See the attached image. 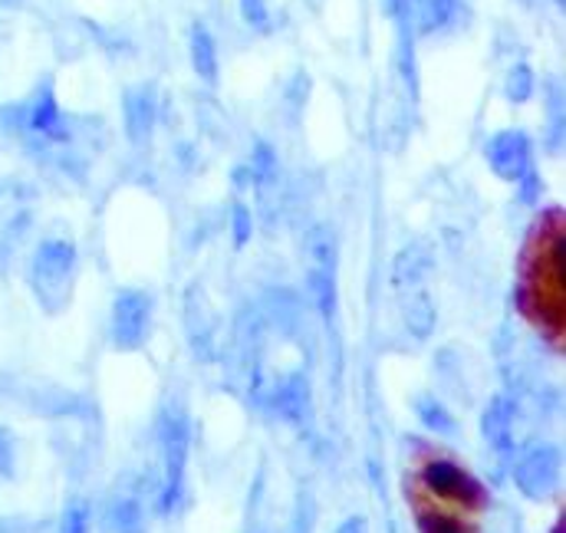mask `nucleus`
I'll list each match as a JSON object with an SVG mask.
<instances>
[{
    "mask_svg": "<svg viewBox=\"0 0 566 533\" xmlns=\"http://www.w3.org/2000/svg\"><path fill=\"white\" fill-rule=\"evenodd\" d=\"M73 273H76V248L70 241L40 244L33 258V273H30L40 303L50 310H60L70 300Z\"/></svg>",
    "mask_w": 566,
    "mask_h": 533,
    "instance_id": "obj_1",
    "label": "nucleus"
},
{
    "mask_svg": "<svg viewBox=\"0 0 566 533\" xmlns=\"http://www.w3.org/2000/svg\"><path fill=\"white\" fill-rule=\"evenodd\" d=\"M158 438H161V458H165V484H161V514H171L181 498L185 484V464H188V418L181 411H161L158 418Z\"/></svg>",
    "mask_w": 566,
    "mask_h": 533,
    "instance_id": "obj_2",
    "label": "nucleus"
},
{
    "mask_svg": "<svg viewBox=\"0 0 566 533\" xmlns=\"http://www.w3.org/2000/svg\"><path fill=\"white\" fill-rule=\"evenodd\" d=\"M560 474H564V458H560V448H554V445L531 448L514 468V481H517L521 494L531 498V501L554 498V491L560 484Z\"/></svg>",
    "mask_w": 566,
    "mask_h": 533,
    "instance_id": "obj_3",
    "label": "nucleus"
},
{
    "mask_svg": "<svg viewBox=\"0 0 566 533\" xmlns=\"http://www.w3.org/2000/svg\"><path fill=\"white\" fill-rule=\"evenodd\" d=\"M424 488L444 501H454L461 508H471V511H481L488 508V488L468 474L464 468H458L454 461H431L422 471Z\"/></svg>",
    "mask_w": 566,
    "mask_h": 533,
    "instance_id": "obj_4",
    "label": "nucleus"
},
{
    "mask_svg": "<svg viewBox=\"0 0 566 533\" xmlns=\"http://www.w3.org/2000/svg\"><path fill=\"white\" fill-rule=\"evenodd\" d=\"M151 323V296L142 290H123L113 303V343L116 349L136 353L148 339Z\"/></svg>",
    "mask_w": 566,
    "mask_h": 533,
    "instance_id": "obj_5",
    "label": "nucleus"
},
{
    "mask_svg": "<svg viewBox=\"0 0 566 533\" xmlns=\"http://www.w3.org/2000/svg\"><path fill=\"white\" fill-rule=\"evenodd\" d=\"M484 158L491 165V171L504 181H517L531 161H534V145L521 129H504L484 145Z\"/></svg>",
    "mask_w": 566,
    "mask_h": 533,
    "instance_id": "obj_6",
    "label": "nucleus"
},
{
    "mask_svg": "<svg viewBox=\"0 0 566 533\" xmlns=\"http://www.w3.org/2000/svg\"><path fill=\"white\" fill-rule=\"evenodd\" d=\"M514 418H517V408L507 396H497V399L488 401V408L481 415V435L501 454L514 451Z\"/></svg>",
    "mask_w": 566,
    "mask_h": 533,
    "instance_id": "obj_7",
    "label": "nucleus"
},
{
    "mask_svg": "<svg viewBox=\"0 0 566 533\" xmlns=\"http://www.w3.org/2000/svg\"><path fill=\"white\" fill-rule=\"evenodd\" d=\"M123 119L129 142L145 145L155 133V90L151 86H133L123 96Z\"/></svg>",
    "mask_w": 566,
    "mask_h": 533,
    "instance_id": "obj_8",
    "label": "nucleus"
},
{
    "mask_svg": "<svg viewBox=\"0 0 566 533\" xmlns=\"http://www.w3.org/2000/svg\"><path fill=\"white\" fill-rule=\"evenodd\" d=\"M310 399H313L310 396V379L303 373H290L274 393V408H277L283 421L303 425L306 415H310Z\"/></svg>",
    "mask_w": 566,
    "mask_h": 533,
    "instance_id": "obj_9",
    "label": "nucleus"
},
{
    "mask_svg": "<svg viewBox=\"0 0 566 533\" xmlns=\"http://www.w3.org/2000/svg\"><path fill=\"white\" fill-rule=\"evenodd\" d=\"M428 266H431V244L428 241H412L392 261V283L399 290H409V286L416 290L424 280Z\"/></svg>",
    "mask_w": 566,
    "mask_h": 533,
    "instance_id": "obj_10",
    "label": "nucleus"
},
{
    "mask_svg": "<svg viewBox=\"0 0 566 533\" xmlns=\"http://www.w3.org/2000/svg\"><path fill=\"white\" fill-rule=\"evenodd\" d=\"M188 50H191V66L195 73L205 80V83H218V46H214V36L205 23H195L191 27V40H188Z\"/></svg>",
    "mask_w": 566,
    "mask_h": 533,
    "instance_id": "obj_11",
    "label": "nucleus"
},
{
    "mask_svg": "<svg viewBox=\"0 0 566 533\" xmlns=\"http://www.w3.org/2000/svg\"><path fill=\"white\" fill-rule=\"evenodd\" d=\"M461 3H464V0H419L416 30H419V33L444 30V27L461 13Z\"/></svg>",
    "mask_w": 566,
    "mask_h": 533,
    "instance_id": "obj_12",
    "label": "nucleus"
},
{
    "mask_svg": "<svg viewBox=\"0 0 566 533\" xmlns=\"http://www.w3.org/2000/svg\"><path fill=\"white\" fill-rule=\"evenodd\" d=\"M306 286H310V296H313L319 316L329 320L333 310H336V270L313 266V270L306 273Z\"/></svg>",
    "mask_w": 566,
    "mask_h": 533,
    "instance_id": "obj_13",
    "label": "nucleus"
},
{
    "mask_svg": "<svg viewBox=\"0 0 566 533\" xmlns=\"http://www.w3.org/2000/svg\"><path fill=\"white\" fill-rule=\"evenodd\" d=\"M30 126H33L36 133L53 135V138H63V135H66V129H63V116H60V106H56V100H53L50 90L40 93V100H36V106H33V116H30Z\"/></svg>",
    "mask_w": 566,
    "mask_h": 533,
    "instance_id": "obj_14",
    "label": "nucleus"
},
{
    "mask_svg": "<svg viewBox=\"0 0 566 533\" xmlns=\"http://www.w3.org/2000/svg\"><path fill=\"white\" fill-rule=\"evenodd\" d=\"M306 251H310V258H313V266L336 270V261H339V244H336V234H333L326 224H319V228H313V231H310V238H306Z\"/></svg>",
    "mask_w": 566,
    "mask_h": 533,
    "instance_id": "obj_15",
    "label": "nucleus"
},
{
    "mask_svg": "<svg viewBox=\"0 0 566 533\" xmlns=\"http://www.w3.org/2000/svg\"><path fill=\"white\" fill-rule=\"evenodd\" d=\"M406 326L424 339L428 333H431V326H434V306H431V300H428V293L422 290H412L409 296H406Z\"/></svg>",
    "mask_w": 566,
    "mask_h": 533,
    "instance_id": "obj_16",
    "label": "nucleus"
},
{
    "mask_svg": "<svg viewBox=\"0 0 566 533\" xmlns=\"http://www.w3.org/2000/svg\"><path fill=\"white\" fill-rule=\"evenodd\" d=\"M534 86H537L534 70H531L527 63H517V66H511V73H507V80H504V96H507L511 103H527V100L534 96Z\"/></svg>",
    "mask_w": 566,
    "mask_h": 533,
    "instance_id": "obj_17",
    "label": "nucleus"
},
{
    "mask_svg": "<svg viewBox=\"0 0 566 533\" xmlns=\"http://www.w3.org/2000/svg\"><path fill=\"white\" fill-rule=\"evenodd\" d=\"M106 524L113 533H139L142 531V511L136 501H116L106 514Z\"/></svg>",
    "mask_w": 566,
    "mask_h": 533,
    "instance_id": "obj_18",
    "label": "nucleus"
},
{
    "mask_svg": "<svg viewBox=\"0 0 566 533\" xmlns=\"http://www.w3.org/2000/svg\"><path fill=\"white\" fill-rule=\"evenodd\" d=\"M399 73L412 96H419V70H416V50H412V30H399Z\"/></svg>",
    "mask_w": 566,
    "mask_h": 533,
    "instance_id": "obj_19",
    "label": "nucleus"
},
{
    "mask_svg": "<svg viewBox=\"0 0 566 533\" xmlns=\"http://www.w3.org/2000/svg\"><path fill=\"white\" fill-rule=\"evenodd\" d=\"M419 418L424 428H431L438 435H454V418L438 399H419Z\"/></svg>",
    "mask_w": 566,
    "mask_h": 533,
    "instance_id": "obj_20",
    "label": "nucleus"
},
{
    "mask_svg": "<svg viewBox=\"0 0 566 533\" xmlns=\"http://www.w3.org/2000/svg\"><path fill=\"white\" fill-rule=\"evenodd\" d=\"M277 175V155L268 142H258L254 145V165H251V178H254V188L258 185H268L271 178Z\"/></svg>",
    "mask_w": 566,
    "mask_h": 533,
    "instance_id": "obj_21",
    "label": "nucleus"
},
{
    "mask_svg": "<svg viewBox=\"0 0 566 533\" xmlns=\"http://www.w3.org/2000/svg\"><path fill=\"white\" fill-rule=\"evenodd\" d=\"M419 533H471L458 518L438 514V511H422L419 514Z\"/></svg>",
    "mask_w": 566,
    "mask_h": 533,
    "instance_id": "obj_22",
    "label": "nucleus"
},
{
    "mask_svg": "<svg viewBox=\"0 0 566 533\" xmlns=\"http://www.w3.org/2000/svg\"><path fill=\"white\" fill-rule=\"evenodd\" d=\"M231 231H234V244L238 248H244L248 241H251V234H254V221H251V211L238 201L234 208H231Z\"/></svg>",
    "mask_w": 566,
    "mask_h": 533,
    "instance_id": "obj_23",
    "label": "nucleus"
},
{
    "mask_svg": "<svg viewBox=\"0 0 566 533\" xmlns=\"http://www.w3.org/2000/svg\"><path fill=\"white\" fill-rule=\"evenodd\" d=\"M60 533H90V511L83 504H70L63 514Z\"/></svg>",
    "mask_w": 566,
    "mask_h": 533,
    "instance_id": "obj_24",
    "label": "nucleus"
},
{
    "mask_svg": "<svg viewBox=\"0 0 566 533\" xmlns=\"http://www.w3.org/2000/svg\"><path fill=\"white\" fill-rule=\"evenodd\" d=\"M241 13L251 27L258 30H268L271 27V10H268V0H241Z\"/></svg>",
    "mask_w": 566,
    "mask_h": 533,
    "instance_id": "obj_25",
    "label": "nucleus"
},
{
    "mask_svg": "<svg viewBox=\"0 0 566 533\" xmlns=\"http://www.w3.org/2000/svg\"><path fill=\"white\" fill-rule=\"evenodd\" d=\"M517 185H521V201H524V205H537V201H541L544 181H541V175L534 171V165L517 178Z\"/></svg>",
    "mask_w": 566,
    "mask_h": 533,
    "instance_id": "obj_26",
    "label": "nucleus"
},
{
    "mask_svg": "<svg viewBox=\"0 0 566 533\" xmlns=\"http://www.w3.org/2000/svg\"><path fill=\"white\" fill-rule=\"evenodd\" d=\"M13 464H17V441H13V435L0 425V474L10 478V474H13Z\"/></svg>",
    "mask_w": 566,
    "mask_h": 533,
    "instance_id": "obj_27",
    "label": "nucleus"
},
{
    "mask_svg": "<svg viewBox=\"0 0 566 533\" xmlns=\"http://www.w3.org/2000/svg\"><path fill=\"white\" fill-rule=\"evenodd\" d=\"M336 533H369V524H366V518H349L336 527Z\"/></svg>",
    "mask_w": 566,
    "mask_h": 533,
    "instance_id": "obj_28",
    "label": "nucleus"
},
{
    "mask_svg": "<svg viewBox=\"0 0 566 533\" xmlns=\"http://www.w3.org/2000/svg\"><path fill=\"white\" fill-rule=\"evenodd\" d=\"M554 533H564V518L557 521V527H554Z\"/></svg>",
    "mask_w": 566,
    "mask_h": 533,
    "instance_id": "obj_29",
    "label": "nucleus"
}]
</instances>
